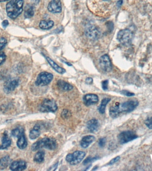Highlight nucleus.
<instances>
[{
	"instance_id": "7c9ffc66",
	"label": "nucleus",
	"mask_w": 152,
	"mask_h": 171,
	"mask_svg": "<svg viewBox=\"0 0 152 171\" xmlns=\"http://www.w3.org/2000/svg\"><path fill=\"white\" fill-rule=\"evenodd\" d=\"M106 142V139L105 138H100L99 140L98 145L100 147H103L105 146Z\"/></svg>"
},
{
	"instance_id": "f257e3e1",
	"label": "nucleus",
	"mask_w": 152,
	"mask_h": 171,
	"mask_svg": "<svg viewBox=\"0 0 152 171\" xmlns=\"http://www.w3.org/2000/svg\"><path fill=\"white\" fill-rule=\"evenodd\" d=\"M139 102L137 100H132L123 103H117L110 108V115L112 118H117L123 113H129L133 111L138 106Z\"/></svg>"
},
{
	"instance_id": "a19ab883",
	"label": "nucleus",
	"mask_w": 152,
	"mask_h": 171,
	"mask_svg": "<svg viewBox=\"0 0 152 171\" xmlns=\"http://www.w3.org/2000/svg\"><path fill=\"white\" fill-rule=\"evenodd\" d=\"M64 62V63H65L67 65L69 66H72V65H71V64L69 63H67V62Z\"/></svg>"
},
{
	"instance_id": "2f4dec72",
	"label": "nucleus",
	"mask_w": 152,
	"mask_h": 171,
	"mask_svg": "<svg viewBox=\"0 0 152 171\" xmlns=\"http://www.w3.org/2000/svg\"><path fill=\"white\" fill-rule=\"evenodd\" d=\"M7 56L5 53H0V66L3 64L6 59Z\"/></svg>"
},
{
	"instance_id": "f3484780",
	"label": "nucleus",
	"mask_w": 152,
	"mask_h": 171,
	"mask_svg": "<svg viewBox=\"0 0 152 171\" xmlns=\"http://www.w3.org/2000/svg\"><path fill=\"white\" fill-rule=\"evenodd\" d=\"M57 86L59 89L62 91H70L73 89V86L69 83L64 81L59 80L57 82Z\"/></svg>"
},
{
	"instance_id": "ddd939ff",
	"label": "nucleus",
	"mask_w": 152,
	"mask_h": 171,
	"mask_svg": "<svg viewBox=\"0 0 152 171\" xmlns=\"http://www.w3.org/2000/svg\"><path fill=\"white\" fill-rule=\"evenodd\" d=\"M83 101L86 106H90L98 103L99 101V98L95 94H86L83 97Z\"/></svg>"
},
{
	"instance_id": "4468645a",
	"label": "nucleus",
	"mask_w": 152,
	"mask_h": 171,
	"mask_svg": "<svg viewBox=\"0 0 152 171\" xmlns=\"http://www.w3.org/2000/svg\"><path fill=\"white\" fill-rule=\"evenodd\" d=\"M27 164L23 160H16L10 164V169L12 171H21L26 169Z\"/></svg>"
},
{
	"instance_id": "c03bdc74",
	"label": "nucleus",
	"mask_w": 152,
	"mask_h": 171,
	"mask_svg": "<svg viewBox=\"0 0 152 171\" xmlns=\"http://www.w3.org/2000/svg\"><path fill=\"white\" fill-rule=\"evenodd\" d=\"M104 1H110V0H104Z\"/></svg>"
},
{
	"instance_id": "6ab92c4d",
	"label": "nucleus",
	"mask_w": 152,
	"mask_h": 171,
	"mask_svg": "<svg viewBox=\"0 0 152 171\" xmlns=\"http://www.w3.org/2000/svg\"><path fill=\"white\" fill-rule=\"evenodd\" d=\"M40 126L38 124H36L33 129L31 130L29 134V137L30 139L31 140H35L37 139L38 137H39L41 134V132H40Z\"/></svg>"
},
{
	"instance_id": "e433bc0d",
	"label": "nucleus",
	"mask_w": 152,
	"mask_h": 171,
	"mask_svg": "<svg viewBox=\"0 0 152 171\" xmlns=\"http://www.w3.org/2000/svg\"><path fill=\"white\" fill-rule=\"evenodd\" d=\"M58 162L57 163H56L54 165H53L52 166H51L48 169L49 171H55V170H56L57 168V167H58Z\"/></svg>"
},
{
	"instance_id": "4c0bfd02",
	"label": "nucleus",
	"mask_w": 152,
	"mask_h": 171,
	"mask_svg": "<svg viewBox=\"0 0 152 171\" xmlns=\"http://www.w3.org/2000/svg\"><path fill=\"white\" fill-rule=\"evenodd\" d=\"M8 24H9V22L7 20H5L2 21V26L3 28H5V29L8 26Z\"/></svg>"
},
{
	"instance_id": "2eb2a0df",
	"label": "nucleus",
	"mask_w": 152,
	"mask_h": 171,
	"mask_svg": "<svg viewBox=\"0 0 152 171\" xmlns=\"http://www.w3.org/2000/svg\"><path fill=\"white\" fill-rule=\"evenodd\" d=\"M86 126L87 128L90 133H95L98 130L100 127L99 123L96 119H92L88 121Z\"/></svg>"
},
{
	"instance_id": "9d476101",
	"label": "nucleus",
	"mask_w": 152,
	"mask_h": 171,
	"mask_svg": "<svg viewBox=\"0 0 152 171\" xmlns=\"http://www.w3.org/2000/svg\"><path fill=\"white\" fill-rule=\"evenodd\" d=\"M19 84V79L18 78L10 79L6 82L4 85V90L5 92L9 93L14 90Z\"/></svg>"
},
{
	"instance_id": "473e14b6",
	"label": "nucleus",
	"mask_w": 152,
	"mask_h": 171,
	"mask_svg": "<svg viewBox=\"0 0 152 171\" xmlns=\"http://www.w3.org/2000/svg\"><path fill=\"white\" fill-rule=\"evenodd\" d=\"M121 93L127 97H132L134 96L135 95L134 93H132V92H129L128 90H123L121 91Z\"/></svg>"
},
{
	"instance_id": "7ed1b4c3",
	"label": "nucleus",
	"mask_w": 152,
	"mask_h": 171,
	"mask_svg": "<svg viewBox=\"0 0 152 171\" xmlns=\"http://www.w3.org/2000/svg\"><path fill=\"white\" fill-rule=\"evenodd\" d=\"M57 143L55 139L45 137L36 142L32 146L31 149L34 152L43 148L50 150H54L57 148Z\"/></svg>"
},
{
	"instance_id": "39448f33",
	"label": "nucleus",
	"mask_w": 152,
	"mask_h": 171,
	"mask_svg": "<svg viewBox=\"0 0 152 171\" xmlns=\"http://www.w3.org/2000/svg\"><path fill=\"white\" fill-rule=\"evenodd\" d=\"M86 153L83 151H76L73 153H69L66 156V160L72 165L79 164L85 157Z\"/></svg>"
},
{
	"instance_id": "412c9836",
	"label": "nucleus",
	"mask_w": 152,
	"mask_h": 171,
	"mask_svg": "<svg viewBox=\"0 0 152 171\" xmlns=\"http://www.w3.org/2000/svg\"><path fill=\"white\" fill-rule=\"evenodd\" d=\"M18 138V139L17 143L18 147L21 149H24L26 148L28 145V142L25 134L22 135Z\"/></svg>"
},
{
	"instance_id": "f704fd0d",
	"label": "nucleus",
	"mask_w": 152,
	"mask_h": 171,
	"mask_svg": "<svg viewBox=\"0 0 152 171\" xmlns=\"http://www.w3.org/2000/svg\"><path fill=\"white\" fill-rule=\"evenodd\" d=\"M108 84H109V81L108 80H104L102 82V88L104 90H108Z\"/></svg>"
},
{
	"instance_id": "b1692460",
	"label": "nucleus",
	"mask_w": 152,
	"mask_h": 171,
	"mask_svg": "<svg viewBox=\"0 0 152 171\" xmlns=\"http://www.w3.org/2000/svg\"><path fill=\"white\" fill-rule=\"evenodd\" d=\"M34 8L33 6H27L25 7L24 16L25 19H30L34 15Z\"/></svg>"
},
{
	"instance_id": "4be33fe9",
	"label": "nucleus",
	"mask_w": 152,
	"mask_h": 171,
	"mask_svg": "<svg viewBox=\"0 0 152 171\" xmlns=\"http://www.w3.org/2000/svg\"><path fill=\"white\" fill-rule=\"evenodd\" d=\"M54 26V22L52 20H42L40 21L39 27L42 30H48L52 28Z\"/></svg>"
},
{
	"instance_id": "9b49d317",
	"label": "nucleus",
	"mask_w": 152,
	"mask_h": 171,
	"mask_svg": "<svg viewBox=\"0 0 152 171\" xmlns=\"http://www.w3.org/2000/svg\"><path fill=\"white\" fill-rule=\"evenodd\" d=\"M86 36L93 40L97 39L99 38L100 35V31L97 27L92 26H89L86 29Z\"/></svg>"
},
{
	"instance_id": "20e7f679",
	"label": "nucleus",
	"mask_w": 152,
	"mask_h": 171,
	"mask_svg": "<svg viewBox=\"0 0 152 171\" xmlns=\"http://www.w3.org/2000/svg\"><path fill=\"white\" fill-rule=\"evenodd\" d=\"M133 37V33L131 30L128 28L119 31L117 35V39L118 41L124 46H128L130 44Z\"/></svg>"
},
{
	"instance_id": "f03ea898",
	"label": "nucleus",
	"mask_w": 152,
	"mask_h": 171,
	"mask_svg": "<svg viewBox=\"0 0 152 171\" xmlns=\"http://www.w3.org/2000/svg\"><path fill=\"white\" fill-rule=\"evenodd\" d=\"M24 0H11L7 4L6 10L8 16L12 19H17L23 10Z\"/></svg>"
},
{
	"instance_id": "a878e982",
	"label": "nucleus",
	"mask_w": 152,
	"mask_h": 171,
	"mask_svg": "<svg viewBox=\"0 0 152 171\" xmlns=\"http://www.w3.org/2000/svg\"><path fill=\"white\" fill-rule=\"evenodd\" d=\"M45 152L42 151H39L35 154L34 157V161L38 163H41L44 161Z\"/></svg>"
},
{
	"instance_id": "f8f14e48",
	"label": "nucleus",
	"mask_w": 152,
	"mask_h": 171,
	"mask_svg": "<svg viewBox=\"0 0 152 171\" xmlns=\"http://www.w3.org/2000/svg\"><path fill=\"white\" fill-rule=\"evenodd\" d=\"M49 12L54 14L60 13L62 11V3L60 0H52L48 6Z\"/></svg>"
},
{
	"instance_id": "cd10ccee",
	"label": "nucleus",
	"mask_w": 152,
	"mask_h": 171,
	"mask_svg": "<svg viewBox=\"0 0 152 171\" xmlns=\"http://www.w3.org/2000/svg\"><path fill=\"white\" fill-rule=\"evenodd\" d=\"M100 158L98 156H95V157H88L83 161V164L84 165H86L87 164L92 163V162H94V161H96V160H98Z\"/></svg>"
},
{
	"instance_id": "dca6fc26",
	"label": "nucleus",
	"mask_w": 152,
	"mask_h": 171,
	"mask_svg": "<svg viewBox=\"0 0 152 171\" xmlns=\"http://www.w3.org/2000/svg\"><path fill=\"white\" fill-rule=\"evenodd\" d=\"M95 137L93 135H88L84 136L80 142V145L83 148H86L95 140Z\"/></svg>"
},
{
	"instance_id": "0eeeda50",
	"label": "nucleus",
	"mask_w": 152,
	"mask_h": 171,
	"mask_svg": "<svg viewBox=\"0 0 152 171\" xmlns=\"http://www.w3.org/2000/svg\"><path fill=\"white\" fill-rule=\"evenodd\" d=\"M54 78L53 74L47 72H42L37 77L35 84L37 86H45L49 84Z\"/></svg>"
},
{
	"instance_id": "72a5a7b5",
	"label": "nucleus",
	"mask_w": 152,
	"mask_h": 171,
	"mask_svg": "<svg viewBox=\"0 0 152 171\" xmlns=\"http://www.w3.org/2000/svg\"><path fill=\"white\" fill-rule=\"evenodd\" d=\"M120 159V157L119 156H117L116 157L112 159L109 163L108 164V165H113L115 164V163H117V161H119Z\"/></svg>"
},
{
	"instance_id": "393cba45",
	"label": "nucleus",
	"mask_w": 152,
	"mask_h": 171,
	"mask_svg": "<svg viewBox=\"0 0 152 171\" xmlns=\"http://www.w3.org/2000/svg\"><path fill=\"white\" fill-rule=\"evenodd\" d=\"M11 159L9 156H5L0 160V169H5L11 163Z\"/></svg>"
},
{
	"instance_id": "5701e85b",
	"label": "nucleus",
	"mask_w": 152,
	"mask_h": 171,
	"mask_svg": "<svg viewBox=\"0 0 152 171\" xmlns=\"http://www.w3.org/2000/svg\"><path fill=\"white\" fill-rule=\"evenodd\" d=\"M111 99L110 98H104L101 101V103L98 108L99 112L101 114H103L105 113V108H106V106L108 103L110 101Z\"/></svg>"
},
{
	"instance_id": "aec40b11",
	"label": "nucleus",
	"mask_w": 152,
	"mask_h": 171,
	"mask_svg": "<svg viewBox=\"0 0 152 171\" xmlns=\"http://www.w3.org/2000/svg\"><path fill=\"white\" fill-rule=\"evenodd\" d=\"M1 141L2 142H1V145H0V149L1 150L6 149L11 145V139L8 137L7 134H4V135L2 137Z\"/></svg>"
},
{
	"instance_id": "c9c22d12",
	"label": "nucleus",
	"mask_w": 152,
	"mask_h": 171,
	"mask_svg": "<svg viewBox=\"0 0 152 171\" xmlns=\"http://www.w3.org/2000/svg\"><path fill=\"white\" fill-rule=\"evenodd\" d=\"M69 111L68 110H64L63 111V112L62 113V116L63 118H68V116H69Z\"/></svg>"
},
{
	"instance_id": "a211bd4d",
	"label": "nucleus",
	"mask_w": 152,
	"mask_h": 171,
	"mask_svg": "<svg viewBox=\"0 0 152 171\" xmlns=\"http://www.w3.org/2000/svg\"><path fill=\"white\" fill-rule=\"evenodd\" d=\"M47 62L49 63L51 67L55 70L57 73L60 74H63L66 73V71L64 68L60 67L56 63H55L53 60L49 58V57H45Z\"/></svg>"
},
{
	"instance_id": "58836bf2",
	"label": "nucleus",
	"mask_w": 152,
	"mask_h": 171,
	"mask_svg": "<svg viewBox=\"0 0 152 171\" xmlns=\"http://www.w3.org/2000/svg\"><path fill=\"white\" fill-rule=\"evenodd\" d=\"M86 83L88 85H90L93 83V79L92 78L88 77L86 80Z\"/></svg>"
},
{
	"instance_id": "ea45409f",
	"label": "nucleus",
	"mask_w": 152,
	"mask_h": 171,
	"mask_svg": "<svg viewBox=\"0 0 152 171\" xmlns=\"http://www.w3.org/2000/svg\"><path fill=\"white\" fill-rule=\"evenodd\" d=\"M122 0H120L117 3V6L118 7L122 5Z\"/></svg>"
},
{
	"instance_id": "1a4fd4ad",
	"label": "nucleus",
	"mask_w": 152,
	"mask_h": 171,
	"mask_svg": "<svg viewBox=\"0 0 152 171\" xmlns=\"http://www.w3.org/2000/svg\"><path fill=\"white\" fill-rule=\"evenodd\" d=\"M99 65L100 68L105 72H109L112 69V64L109 55L104 54L99 59Z\"/></svg>"
},
{
	"instance_id": "79ce46f5",
	"label": "nucleus",
	"mask_w": 152,
	"mask_h": 171,
	"mask_svg": "<svg viewBox=\"0 0 152 171\" xmlns=\"http://www.w3.org/2000/svg\"><path fill=\"white\" fill-rule=\"evenodd\" d=\"M9 0H0V2H5V1H8Z\"/></svg>"
},
{
	"instance_id": "37998d69",
	"label": "nucleus",
	"mask_w": 152,
	"mask_h": 171,
	"mask_svg": "<svg viewBox=\"0 0 152 171\" xmlns=\"http://www.w3.org/2000/svg\"><path fill=\"white\" fill-rule=\"evenodd\" d=\"M35 1H36V2H37V3L39 2V1H40V0H35Z\"/></svg>"
},
{
	"instance_id": "bb28decb",
	"label": "nucleus",
	"mask_w": 152,
	"mask_h": 171,
	"mask_svg": "<svg viewBox=\"0 0 152 171\" xmlns=\"http://www.w3.org/2000/svg\"><path fill=\"white\" fill-rule=\"evenodd\" d=\"M24 128L22 127H19V128H16L15 129L12 130V135L13 136L15 137L19 138L20 136L22 135L25 134L24 133Z\"/></svg>"
},
{
	"instance_id": "6e6552de",
	"label": "nucleus",
	"mask_w": 152,
	"mask_h": 171,
	"mask_svg": "<svg viewBox=\"0 0 152 171\" xmlns=\"http://www.w3.org/2000/svg\"><path fill=\"white\" fill-rule=\"evenodd\" d=\"M138 135H136L134 132L131 131H126L122 132L118 135L117 136L118 141L122 145L126 144L133 140L138 138Z\"/></svg>"
},
{
	"instance_id": "c85d7f7f",
	"label": "nucleus",
	"mask_w": 152,
	"mask_h": 171,
	"mask_svg": "<svg viewBox=\"0 0 152 171\" xmlns=\"http://www.w3.org/2000/svg\"><path fill=\"white\" fill-rule=\"evenodd\" d=\"M7 44V40L5 38H0V51L3 50Z\"/></svg>"
},
{
	"instance_id": "423d86ee",
	"label": "nucleus",
	"mask_w": 152,
	"mask_h": 171,
	"mask_svg": "<svg viewBox=\"0 0 152 171\" xmlns=\"http://www.w3.org/2000/svg\"><path fill=\"white\" fill-rule=\"evenodd\" d=\"M58 109L56 102L53 99L45 98L39 107V110L42 112H55Z\"/></svg>"
},
{
	"instance_id": "c756f323",
	"label": "nucleus",
	"mask_w": 152,
	"mask_h": 171,
	"mask_svg": "<svg viewBox=\"0 0 152 171\" xmlns=\"http://www.w3.org/2000/svg\"><path fill=\"white\" fill-rule=\"evenodd\" d=\"M145 124L150 129H152V116L147 118L145 121Z\"/></svg>"
}]
</instances>
